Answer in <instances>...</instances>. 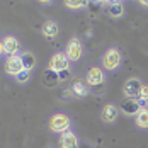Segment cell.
<instances>
[{"label": "cell", "mask_w": 148, "mask_h": 148, "mask_svg": "<svg viewBox=\"0 0 148 148\" xmlns=\"http://www.w3.org/2000/svg\"><path fill=\"white\" fill-rule=\"evenodd\" d=\"M136 126L138 128H141V130H147L148 128V109H141L140 111V114L136 116Z\"/></svg>", "instance_id": "17"}, {"label": "cell", "mask_w": 148, "mask_h": 148, "mask_svg": "<svg viewBox=\"0 0 148 148\" xmlns=\"http://www.w3.org/2000/svg\"><path fill=\"white\" fill-rule=\"evenodd\" d=\"M22 70H24V66H22L21 56H9L7 58V61H5V72H7V75H10V77L15 78Z\"/></svg>", "instance_id": "6"}, {"label": "cell", "mask_w": 148, "mask_h": 148, "mask_svg": "<svg viewBox=\"0 0 148 148\" xmlns=\"http://www.w3.org/2000/svg\"><path fill=\"white\" fill-rule=\"evenodd\" d=\"M68 77H70V72H68V70H66V72H61V73H60V80H66Z\"/></svg>", "instance_id": "22"}, {"label": "cell", "mask_w": 148, "mask_h": 148, "mask_svg": "<svg viewBox=\"0 0 148 148\" xmlns=\"http://www.w3.org/2000/svg\"><path fill=\"white\" fill-rule=\"evenodd\" d=\"M141 89H143V82L140 80V78H130V80H126L124 82V85H123V92H124V95L126 97H130V99H140V94H141Z\"/></svg>", "instance_id": "5"}, {"label": "cell", "mask_w": 148, "mask_h": 148, "mask_svg": "<svg viewBox=\"0 0 148 148\" xmlns=\"http://www.w3.org/2000/svg\"><path fill=\"white\" fill-rule=\"evenodd\" d=\"M21 60H22V66H24V70H27V72H32L34 70V66H36V56L31 53V51H24L22 55H21Z\"/></svg>", "instance_id": "15"}, {"label": "cell", "mask_w": 148, "mask_h": 148, "mask_svg": "<svg viewBox=\"0 0 148 148\" xmlns=\"http://www.w3.org/2000/svg\"><path fill=\"white\" fill-rule=\"evenodd\" d=\"M119 109H121L126 116H138L143 107H141L140 101H136V99H124V101L121 102V107H119Z\"/></svg>", "instance_id": "8"}, {"label": "cell", "mask_w": 148, "mask_h": 148, "mask_svg": "<svg viewBox=\"0 0 148 148\" xmlns=\"http://www.w3.org/2000/svg\"><path fill=\"white\" fill-rule=\"evenodd\" d=\"M29 78H31V72L22 70L21 73L15 77V82H17V84H27V82H29Z\"/></svg>", "instance_id": "19"}, {"label": "cell", "mask_w": 148, "mask_h": 148, "mask_svg": "<svg viewBox=\"0 0 148 148\" xmlns=\"http://www.w3.org/2000/svg\"><path fill=\"white\" fill-rule=\"evenodd\" d=\"M60 82V73L56 72H53V70H49V68H46L45 72H43V84H45V87L48 89H53V87H56Z\"/></svg>", "instance_id": "12"}, {"label": "cell", "mask_w": 148, "mask_h": 148, "mask_svg": "<svg viewBox=\"0 0 148 148\" xmlns=\"http://www.w3.org/2000/svg\"><path fill=\"white\" fill-rule=\"evenodd\" d=\"M58 31H60V27L55 21H46L45 24H43L41 32H43V36L48 38V39H55V38L58 36Z\"/></svg>", "instance_id": "13"}, {"label": "cell", "mask_w": 148, "mask_h": 148, "mask_svg": "<svg viewBox=\"0 0 148 148\" xmlns=\"http://www.w3.org/2000/svg\"><path fill=\"white\" fill-rule=\"evenodd\" d=\"M72 94H73L75 97L82 99V97H87V95H89V90H87V87H85V84H84V82L77 80L73 85H72Z\"/></svg>", "instance_id": "16"}, {"label": "cell", "mask_w": 148, "mask_h": 148, "mask_svg": "<svg viewBox=\"0 0 148 148\" xmlns=\"http://www.w3.org/2000/svg\"><path fill=\"white\" fill-rule=\"evenodd\" d=\"M121 61H123V56H121V51L118 48H109L102 55V66L106 70H109V72L118 70Z\"/></svg>", "instance_id": "2"}, {"label": "cell", "mask_w": 148, "mask_h": 148, "mask_svg": "<svg viewBox=\"0 0 148 148\" xmlns=\"http://www.w3.org/2000/svg\"><path fill=\"white\" fill-rule=\"evenodd\" d=\"M2 45H3V53L9 56H15L21 49V43L15 36H5L2 39Z\"/></svg>", "instance_id": "9"}, {"label": "cell", "mask_w": 148, "mask_h": 148, "mask_svg": "<svg viewBox=\"0 0 148 148\" xmlns=\"http://www.w3.org/2000/svg\"><path fill=\"white\" fill-rule=\"evenodd\" d=\"M106 5H107V10H109V15L111 17H114V19H119V17H123L124 14V5L121 3V2H104Z\"/></svg>", "instance_id": "14"}, {"label": "cell", "mask_w": 148, "mask_h": 148, "mask_svg": "<svg viewBox=\"0 0 148 148\" xmlns=\"http://www.w3.org/2000/svg\"><path fill=\"white\" fill-rule=\"evenodd\" d=\"M87 7H90L92 10H101V7H102V5H101V3H94V2H90Z\"/></svg>", "instance_id": "21"}, {"label": "cell", "mask_w": 148, "mask_h": 148, "mask_svg": "<svg viewBox=\"0 0 148 148\" xmlns=\"http://www.w3.org/2000/svg\"><path fill=\"white\" fill-rule=\"evenodd\" d=\"M85 80H87V84H89L90 87H97V85L104 84L106 75H104V72L99 66H92V68H89V72H87Z\"/></svg>", "instance_id": "7"}, {"label": "cell", "mask_w": 148, "mask_h": 148, "mask_svg": "<svg viewBox=\"0 0 148 148\" xmlns=\"http://www.w3.org/2000/svg\"><path fill=\"white\" fill-rule=\"evenodd\" d=\"M140 101L148 102V84H143V89H141V94H140Z\"/></svg>", "instance_id": "20"}, {"label": "cell", "mask_w": 148, "mask_h": 148, "mask_svg": "<svg viewBox=\"0 0 148 148\" xmlns=\"http://www.w3.org/2000/svg\"><path fill=\"white\" fill-rule=\"evenodd\" d=\"M82 53H84V46H82V41L78 38H72L68 43H66V48H65V55L70 61H78L82 58Z\"/></svg>", "instance_id": "4"}, {"label": "cell", "mask_w": 148, "mask_h": 148, "mask_svg": "<svg viewBox=\"0 0 148 148\" xmlns=\"http://www.w3.org/2000/svg\"><path fill=\"white\" fill-rule=\"evenodd\" d=\"M89 3L84 2V0H66L65 2V7L66 9H72V10H80V9H85Z\"/></svg>", "instance_id": "18"}, {"label": "cell", "mask_w": 148, "mask_h": 148, "mask_svg": "<svg viewBox=\"0 0 148 148\" xmlns=\"http://www.w3.org/2000/svg\"><path fill=\"white\" fill-rule=\"evenodd\" d=\"M119 114V107L114 104H106L102 107V112H101V119L104 123H114L118 119Z\"/></svg>", "instance_id": "10"}, {"label": "cell", "mask_w": 148, "mask_h": 148, "mask_svg": "<svg viewBox=\"0 0 148 148\" xmlns=\"http://www.w3.org/2000/svg\"><path fill=\"white\" fill-rule=\"evenodd\" d=\"M70 126H72V119L68 118L66 114H61V112L55 114L53 118L49 119V123H48L49 131L56 133V134H63L66 131H70Z\"/></svg>", "instance_id": "1"}, {"label": "cell", "mask_w": 148, "mask_h": 148, "mask_svg": "<svg viewBox=\"0 0 148 148\" xmlns=\"http://www.w3.org/2000/svg\"><path fill=\"white\" fill-rule=\"evenodd\" d=\"M140 7H143V9H148V0H140Z\"/></svg>", "instance_id": "23"}, {"label": "cell", "mask_w": 148, "mask_h": 148, "mask_svg": "<svg viewBox=\"0 0 148 148\" xmlns=\"http://www.w3.org/2000/svg\"><path fill=\"white\" fill-rule=\"evenodd\" d=\"M48 68L49 70H53V72H56V73H61V72H66L68 68H70V60L66 58V55L65 53H55L49 61H48Z\"/></svg>", "instance_id": "3"}, {"label": "cell", "mask_w": 148, "mask_h": 148, "mask_svg": "<svg viewBox=\"0 0 148 148\" xmlns=\"http://www.w3.org/2000/svg\"><path fill=\"white\" fill-rule=\"evenodd\" d=\"M78 136L70 130L60 136V147L61 148H78Z\"/></svg>", "instance_id": "11"}, {"label": "cell", "mask_w": 148, "mask_h": 148, "mask_svg": "<svg viewBox=\"0 0 148 148\" xmlns=\"http://www.w3.org/2000/svg\"><path fill=\"white\" fill-rule=\"evenodd\" d=\"M2 53H3V45H2V39H0V56H2Z\"/></svg>", "instance_id": "24"}]
</instances>
